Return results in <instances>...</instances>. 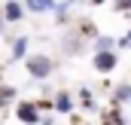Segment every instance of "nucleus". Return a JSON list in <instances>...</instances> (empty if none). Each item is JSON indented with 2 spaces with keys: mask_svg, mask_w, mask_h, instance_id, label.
I'll return each instance as SVG.
<instances>
[{
  "mask_svg": "<svg viewBox=\"0 0 131 125\" xmlns=\"http://www.w3.org/2000/svg\"><path fill=\"white\" fill-rule=\"evenodd\" d=\"M98 3H104V0H98Z\"/></svg>",
  "mask_w": 131,
  "mask_h": 125,
  "instance_id": "11",
  "label": "nucleus"
},
{
  "mask_svg": "<svg viewBox=\"0 0 131 125\" xmlns=\"http://www.w3.org/2000/svg\"><path fill=\"white\" fill-rule=\"evenodd\" d=\"M31 9H37V12H46V9H52V0H31Z\"/></svg>",
  "mask_w": 131,
  "mask_h": 125,
  "instance_id": "6",
  "label": "nucleus"
},
{
  "mask_svg": "<svg viewBox=\"0 0 131 125\" xmlns=\"http://www.w3.org/2000/svg\"><path fill=\"white\" fill-rule=\"evenodd\" d=\"M128 95H131V89H128V86H122V89L116 92V101H128Z\"/></svg>",
  "mask_w": 131,
  "mask_h": 125,
  "instance_id": "9",
  "label": "nucleus"
},
{
  "mask_svg": "<svg viewBox=\"0 0 131 125\" xmlns=\"http://www.w3.org/2000/svg\"><path fill=\"white\" fill-rule=\"evenodd\" d=\"M12 89H0V107H3V104H6V101H12Z\"/></svg>",
  "mask_w": 131,
  "mask_h": 125,
  "instance_id": "8",
  "label": "nucleus"
},
{
  "mask_svg": "<svg viewBox=\"0 0 131 125\" xmlns=\"http://www.w3.org/2000/svg\"><path fill=\"white\" fill-rule=\"evenodd\" d=\"M6 18H9V22H18V18H21V9H18V3H9V6H6Z\"/></svg>",
  "mask_w": 131,
  "mask_h": 125,
  "instance_id": "5",
  "label": "nucleus"
},
{
  "mask_svg": "<svg viewBox=\"0 0 131 125\" xmlns=\"http://www.w3.org/2000/svg\"><path fill=\"white\" fill-rule=\"evenodd\" d=\"M28 67H31L34 76H46V73L52 70V61H49V58H43V55H34L31 61H28Z\"/></svg>",
  "mask_w": 131,
  "mask_h": 125,
  "instance_id": "1",
  "label": "nucleus"
},
{
  "mask_svg": "<svg viewBox=\"0 0 131 125\" xmlns=\"http://www.w3.org/2000/svg\"><path fill=\"white\" fill-rule=\"evenodd\" d=\"M25 49H28V40H15V55H12V58H21Z\"/></svg>",
  "mask_w": 131,
  "mask_h": 125,
  "instance_id": "7",
  "label": "nucleus"
},
{
  "mask_svg": "<svg viewBox=\"0 0 131 125\" xmlns=\"http://www.w3.org/2000/svg\"><path fill=\"white\" fill-rule=\"evenodd\" d=\"M18 119H21L25 125H37L40 122V113H37L34 104H21V107H18Z\"/></svg>",
  "mask_w": 131,
  "mask_h": 125,
  "instance_id": "2",
  "label": "nucleus"
},
{
  "mask_svg": "<svg viewBox=\"0 0 131 125\" xmlns=\"http://www.w3.org/2000/svg\"><path fill=\"white\" fill-rule=\"evenodd\" d=\"M70 107H73V104H70V98H67V95H58V98H55V110L70 113Z\"/></svg>",
  "mask_w": 131,
  "mask_h": 125,
  "instance_id": "4",
  "label": "nucleus"
},
{
  "mask_svg": "<svg viewBox=\"0 0 131 125\" xmlns=\"http://www.w3.org/2000/svg\"><path fill=\"white\" fill-rule=\"evenodd\" d=\"M113 64H116V55H110V52H101L98 58H95V67L98 70H113Z\"/></svg>",
  "mask_w": 131,
  "mask_h": 125,
  "instance_id": "3",
  "label": "nucleus"
},
{
  "mask_svg": "<svg viewBox=\"0 0 131 125\" xmlns=\"http://www.w3.org/2000/svg\"><path fill=\"white\" fill-rule=\"evenodd\" d=\"M125 3H128V0H119V6H125Z\"/></svg>",
  "mask_w": 131,
  "mask_h": 125,
  "instance_id": "10",
  "label": "nucleus"
}]
</instances>
